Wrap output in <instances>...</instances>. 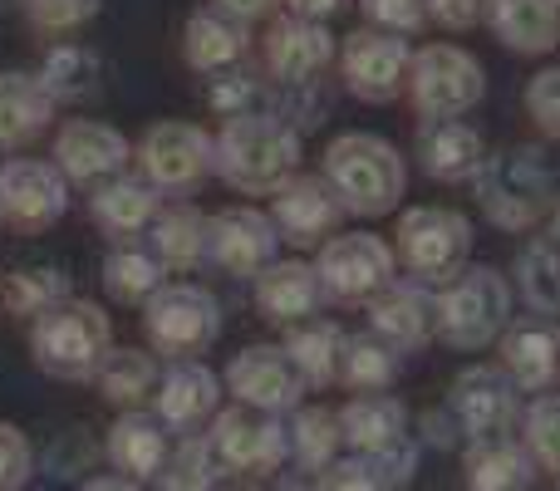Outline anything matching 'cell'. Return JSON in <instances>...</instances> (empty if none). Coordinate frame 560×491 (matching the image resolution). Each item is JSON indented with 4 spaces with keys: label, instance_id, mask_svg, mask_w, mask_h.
<instances>
[{
    "label": "cell",
    "instance_id": "obj_40",
    "mask_svg": "<svg viewBox=\"0 0 560 491\" xmlns=\"http://www.w3.org/2000/svg\"><path fill=\"white\" fill-rule=\"evenodd\" d=\"M98 55L89 45H79V39H65V45H55L45 55V65H39V79H45L49 98L55 104H74V98H89L98 89Z\"/></svg>",
    "mask_w": 560,
    "mask_h": 491
},
{
    "label": "cell",
    "instance_id": "obj_45",
    "mask_svg": "<svg viewBox=\"0 0 560 491\" xmlns=\"http://www.w3.org/2000/svg\"><path fill=\"white\" fill-rule=\"evenodd\" d=\"M315 491H398V487H394V477L378 467V457L349 453V457H339L329 472L315 477Z\"/></svg>",
    "mask_w": 560,
    "mask_h": 491
},
{
    "label": "cell",
    "instance_id": "obj_1",
    "mask_svg": "<svg viewBox=\"0 0 560 491\" xmlns=\"http://www.w3.org/2000/svg\"><path fill=\"white\" fill-rule=\"evenodd\" d=\"M472 197L482 207V217L497 232L512 236H532L546 222L551 202L560 197V177L556 163L541 143H506V148H487L482 167L472 173Z\"/></svg>",
    "mask_w": 560,
    "mask_h": 491
},
{
    "label": "cell",
    "instance_id": "obj_16",
    "mask_svg": "<svg viewBox=\"0 0 560 491\" xmlns=\"http://www.w3.org/2000/svg\"><path fill=\"white\" fill-rule=\"evenodd\" d=\"M261 59H266V74L280 89H310L339 59V39L329 35V25H315V20L276 15L266 25Z\"/></svg>",
    "mask_w": 560,
    "mask_h": 491
},
{
    "label": "cell",
    "instance_id": "obj_35",
    "mask_svg": "<svg viewBox=\"0 0 560 491\" xmlns=\"http://www.w3.org/2000/svg\"><path fill=\"white\" fill-rule=\"evenodd\" d=\"M404 374V354L394 344L374 335V329H359V335H345V349H339V384L349 394H388Z\"/></svg>",
    "mask_w": 560,
    "mask_h": 491
},
{
    "label": "cell",
    "instance_id": "obj_2",
    "mask_svg": "<svg viewBox=\"0 0 560 491\" xmlns=\"http://www.w3.org/2000/svg\"><path fill=\"white\" fill-rule=\"evenodd\" d=\"M319 177L345 202V217H364V222L398 212L408 197V157L388 138L364 133V128L329 138L325 157H319Z\"/></svg>",
    "mask_w": 560,
    "mask_h": 491
},
{
    "label": "cell",
    "instance_id": "obj_37",
    "mask_svg": "<svg viewBox=\"0 0 560 491\" xmlns=\"http://www.w3.org/2000/svg\"><path fill=\"white\" fill-rule=\"evenodd\" d=\"M167 285V266L148 246L124 242L104 256V290L118 305H148Z\"/></svg>",
    "mask_w": 560,
    "mask_h": 491
},
{
    "label": "cell",
    "instance_id": "obj_56",
    "mask_svg": "<svg viewBox=\"0 0 560 491\" xmlns=\"http://www.w3.org/2000/svg\"><path fill=\"white\" fill-rule=\"evenodd\" d=\"M0 153H5V148H0Z\"/></svg>",
    "mask_w": 560,
    "mask_h": 491
},
{
    "label": "cell",
    "instance_id": "obj_11",
    "mask_svg": "<svg viewBox=\"0 0 560 491\" xmlns=\"http://www.w3.org/2000/svg\"><path fill=\"white\" fill-rule=\"evenodd\" d=\"M315 270L325 300L335 305H369L384 285L398 280V256L394 242H384L378 232H339L315 250Z\"/></svg>",
    "mask_w": 560,
    "mask_h": 491
},
{
    "label": "cell",
    "instance_id": "obj_43",
    "mask_svg": "<svg viewBox=\"0 0 560 491\" xmlns=\"http://www.w3.org/2000/svg\"><path fill=\"white\" fill-rule=\"evenodd\" d=\"M207 104L222 118H242V114H266L271 108V89L252 74V69H226V74H212L207 84Z\"/></svg>",
    "mask_w": 560,
    "mask_h": 491
},
{
    "label": "cell",
    "instance_id": "obj_21",
    "mask_svg": "<svg viewBox=\"0 0 560 491\" xmlns=\"http://www.w3.org/2000/svg\"><path fill=\"white\" fill-rule=\"evenodd\" d=\"M364 315H369V329H374L384 344H394L404 359L438 339L433 285H418V280H408V276H398L394 285L378 290L364 305Z\"/></svg>",
    "mask_w": 560,
    "mask_h": 491
},
{
    "label": "cell",
    "instance_id": "obj_25",
    "mask_svg": "<svg viewBox=\"0 0 560 491\" xmlns=\"http://www.w3.org/2000/svg\"><path fill=\"white\" fill-rule=\"evenodd\" d=\"M158 212H163V192L143 173H118L108 183H98L94 197H89V217L104 236H114V246L143 236Z\"/></svg>",
    "mask_w": 560,
    "mask_h": 491
},
{
    "label": "cell",
    "instance_id": "obj_19",
    "mask_svg": "<svg viewBox=\"0 0 560 491\" xmlns=\"http://www.w3.org/2000/svg\"><path fill=\"white\" fill-rule=\"evenodd\" d=\"M271 222L276 236L300 250L325 246L329 236H339V222H345V202L335 197V187L319 173H295L285 187L271 197Z\"/></svg>",
    "mask_w": 560,
    "mask_h": 491
},
{
    "label": "cell",
    "instance_id": "obj_53",
    "mask_svg": "<svg viewBox=\"0 0 560 491\" xmlns=\"http://www.w3.org/2000/svg\"><path fill=\"white\" fill-rule=\"evenodd\" d=\"M84 491H143V487L114 472V477H94V482H84Z\"/></svg>",
    "mask_w": 560,
    "mask_h": 491
},
{
    "label": "cell",
    "instance_id": "obj_38",
    "mask_svg": "<svg viewBox=\"0 0 560 491\" xmlns=\"http://www.w3.org/2000/svg\"><path fill=\"white\" fill-rule=\"evenodd\" d=\"M290 433V457L305 477H319L339 463V447H345V433H339V413L335 408H295L285 423Z\"/></svg>",
    "mask_w": 560,
    "mask_h": 491
},
{
    "label": "cell",
    "instance_id": "obj_48",
    "mask_svg": "<svg viewBox=\"0 0 560 491\" xmlns=\"http://www.w3.org/2000/svg\"><path fill=\"white\" fill-rule=\"evenodd\" d=\"M364 20L374 30H388V35H418L428 25V5L423 0H359Z\"/></svg>",
    "mask_w": 560,
    "mask_h": 491
},
{
    "label": "cell",
    "instance_id": "obj_18",
    "mask_svg": "<svg viewBox=\"0 0 560 491\" xmlns=\"http://www.w3.org/2000/svg\"><path fill=\"white\" fill-rule=\"evenodd\" d=\"M133 163V143L104 118H69L55 133V167L65 183H79L94 192L98 183L128 173Z\"/></svg>",
    "mask_w": 560,
    "mask_h": 491
},
{
    "label": "cell",
    "instance_id": "obj_47",
    "mask_svg": "<svg viewBox=\"0 0 560 491\" xmlns=\"http://www.w3.org/2000/svg\"><path fill=\"white\" fill-rule=\"evenodd\" d=\"M35 477V447L15 423L0 418V491H25Z\"/></svg>",
    "mask_w": 560,
    "mask_h": 491
},
{
    "label": "cell",
    "instance_id": "obj_54",
    "mask_svg": "<svg viewBox=\"0 0 560 491\" xmlns=\"http://www.w3.org/2000/svg\"><path fill=\"white\" fill-rule=\"evenodd\" d=\"M226 491H261V487H226Z\"/></svg>",
    "mask_w": 560,
    "mask_h": 491
},
{
    "label": "cell",
    "instance_id": "obj_34",
    "mask_svg": "<svg viewBox=\"0 0 560 491\" xmlns=\"http://www.w3.org/2000/svg\"><path fill=\"white\" fill-rule=\"evenodd\" d=\"M148 250L167 270H197L207 260V217L192 202H173L148 226Z\"/></svg>",
    "mask_w": 560,
    "mask_h": 491
},
{
    "label": "cell",
    "instance_id": "obj_29",
    "mask_svg": "<svg viewBox=\"0 0 560 491\" xmlns=\"http://www.w3.org/2000/svg\"><path fill=\"white\" fill-rule=\"evenodd\" d=\"M339 433L345 447H354L359 457H384L388 447L408 443V404L394 394H354L339 408Z\"/></svg>",
    "mask_w": 560,
    "mask_h": 491
},
{
    "label": "cell",
    "instance_id": "obj_52",
    "mask_svg": "<svg viewBox=\"0 0 560 491\" xmlns=\"http://www.w3.org/2000/svg\"><path fill=\"white\" fill-rule=\"evenodd\" d=\"M536 232H541V242H551V246L560 250V197L551 202V212H546V222L536 226Z\"/></svg>",
    "mask_w": 560,
    "mask_h": 491
},
{
    "label": "cell",
    "instance_id": "obj_12",
    "mask_svg": "<svg viewBox=\"0 0 560 491\" xmlns=\"http://www.w3.org/2000/svg\"><path fill=\"white\" fill-rule=\"evenodd\" d=\"M207 443H212L222 472L242 477H276L290 457V433L276 413L246 404H226L222 413L207 423Z\"/></svg>",
    "mask_w": 560,
    "mask_h": 491
},
{
    "label": "cell",
    "instance_id": "obj_30",
    "mask_svg": "<svg viewBox=\"0 0 560 491\" xmlns=\"http://www.w3.org/2000/svg\"><path fill=\"white\" fill-rule=\"evenodd\" d=\"M55 118V98H49L45 79L25 74V69H5L0 74V148H25Z\"/></svg>",
    "mask_w": 560,
    "mask_h": 491
},
{
    "label": "cell",
    "instance_id": "obj_24",
    "mask_svg": "<svg viewBox=\"0 0 560 491\" xmlns=\"http://www.w3.org/2000/svg\"><path fill=\"white\" fill-rule=\"evenodd\" d=\"M413 157L433 183H472L487 157V138L467 118H433V124H418Z\"/></svg>",
    "mask_w": 560,
    "mask_h": 491
},
{
    "label": "cell",
    "instance_id": "obj_3",
    "mask_svg": "<svg viewBox=\"0 0 560 491\" xmlns=\"http://www.w3.org/2000/svg\"><path fill=\"white\" fill-rule=\"evenodd\" d=\"M217 177L242 197H276L290 177L300 173V133L266 114L222 118L217 128Z\"/></svg>",
    "mask_w": 560,
    "mask_h": 491
},
{
    "label": "cell",
    "instance_id": "obj_17",
    "mask_svg": "<svg viewBox=\"0 0 560 491\" xmlns=\"http://www.w3.org/2000/svg\"><path fill=\"white\" fill-rule=\"evenodd\" d=\"M226 394L246 408H261V413H295L300 398H305V378L290 364V354L280 344H246L242 354L226 364L222 374Z\"/></svg>",
    "mask_w": 560,
    "mask_h": 491
},
{
    "label": "cell",
    "instance_id": "obj_9",
    "mask_svg": "<svg viewBox=\"0 0 560 491\" xmlns=\"http://www.w3.org/2000/svg\"><path fill=\"white\" fill-rule=\"evenodd\" d=\"M133 157L158 192H192L217 173V138L187 118H158L138 138Z\"/></svg>",
    "mask_w": 560,
    "mask_h": 491
},
{
    "label": "cell",
    "instance_id": "obj_5",
    "mask_svg": "<svg viewBox=\"0 0 560 491\" xmlns=\"http://www.w3.org/2000/svg\"><path fill=\"white\" fill-rule=\"evenodd\" d=\"M108 349H114V325H108L104 305H94V300L69 295L39 319H30V354L49 378L84 384V378L98 374Z\"/></svg>",
    "mask_w": 560,
    "mask_h": 491
},
{
    "label": "cell",
    "instance_id": "obj_22",
    "mask_svg": "<svg viewBox=\"0 0 560 491\" xmlns=\"http://www.w3.org/2000/svg\"><path fill=\"white\" fill-rule=\"evenodd\" d=\"M222 374L202 364V359H173L158 378L153 394V413L163 418L173 433H202L217 413H222Z\"/></svg>",
    "mask_w": 560,
    "mask_h": 491
},
{
    "label": "cell",
    "instance_id": "obj_42",
    "mask_svg": "<svg viewBox=\"0 0 560 491\" xmlns=\"http://www.w3.org/2000/svg\"><path fill=\"white\" fill-rule=\"evenodd\" d=\"M516 437H522V447L532 453L536 472L560 477V394H536V398H526Z\"/></svg>",
    "mask_w": 560,
    "mask_h": 491
},
{
    "label": "cell",
    "instance_id": "obj_31",
    "mask_svg": "<svg viewBox=\"0 0 560 491\" xmlns=\"http://www.w3.org/2000/svg\"><path fill=\"white\" fill-rule=\"evenodd\" d=\"M467 491H532L536 463L522 447V437H487L463 447Z\"/></svg>",
    "mask_w": 560,
    "mask_h": 491
},
{
    "label": "cell",
    "instance_id": "obj_55",
    "mask_svg": "<svg viewBox=\"0 0 560 491\" xmlns=\"http://www.w3.org/2000/svg\"><path fill=\"white\" fill-rule=\"evenodd\" d=\"M556 491H560V477H556Z\"/></svg>",
    "mask_w": 560,
    "mask_h": 491
},
{
    "label": "cell",
    "instance_id": "obj_44",
    "mask_svg": "<svg viewBox=\"0 0 560 491\" xmlns=\"http://www.w3.org/2000/svg\"><path fill=\"white\" fill-rule=\"evenodd\" d=\"M522 104H526V118L536 124V133L560 143V65H546L541 74L526 79Z\"/></svg>",
    "mask_w": 560,
    "mask_h": 491
},
{
    "label": "cell",
    "instance_id": "obj_51",
    "mask_svg": "<svg viewBox=\"0 0 560 491\" xmlns=\"http://www.w3.org/2000/svg\"><path fill=\"white\" fill-rule=\"evenodd\" d=\"M285 5V15H300V20H315V25H325L329 15H339V10L349 5V0H280Z\"/></svg>",
    "mask_w": 560,
    "mask_h": 491
},
{
    "label": "cell",
    "instance_id": "obj_15",
    "mask_svg": "<svg viewBox=\"0 0 560 491\" xmlns=\"http://www.w3.org/2000/svg\"><path fill=\"white\" fill-rule=\"evenodd\" d=\"M207 260L222 276L256 280L266 266L280 260V236L271 212L261 207H222L217 217H207Z\"/></svg>",
    "mask_w": 560,
    "mask_h": 491
},
{
    "label": "cell",
    "instance_id": "obj_27",
    "mask_svg": "<svg viewBox=\"0 0 560 491\" xmlns=\"http://www.w3.org/2000/svg\"><path fill=\"white\" fill-rule=\"evenodd\" d=\"M482 25L502 49L541 59L560 45V0H487Z\"/></svg>",
    "mask_w": 560,
    "mask_h": 491
},
{
    "label": "cell",
    "instance_id": "obj_14",
    "mask_svg": "<svg viewBox=\"0 0 560 491\" xmlns=\"http://www.w3.org/2000/svg\"><path fill=\"white\" fill-rule=\"evenodd\" d=\"M69 212V183L55 163L5 157L0 163V226L15 236H39Z\"/></svg>",
    "mask_w": 560,
    "mask_h": 491
},
{
    "label": "cell",
    "instance_id": "obj_10",
    "mask_svg": "<svg viewBox=\"0 0 560 491\" xmlns=\"http://www.w3.org/2000/svg\"><path fill=\"white\" fill-rule=\"evenodd\" d=\"M443 408L463 433V443H487V437H516L526 394L502 374V364H467L447 384Z\"/></svg>",
    "mask_w": 560,
    "mask_h": 491
},
{
    "label": "cell",
    "instance_id": "obj_26",
    "mask_svg": "<svg viewBox=\"0 0 560 491\" xmlns=\"http://www.w3.org/2000/svg\"><path fill=\"white\" fill-rule=\"evenodd\" d=\"M252 295L261 319H271L280 329L319 315V305H325V285H319L315 260H276V266H266L252 280Z\"/></svg>",
    "mask_w": 560,
    "mask_h": 491
},
{
    "label": "cell",
    "instance_id": "obj_50",
    "mask_svg": "<svg viewBox=\"0 0 560 491\" xmlns=\"http://www.w3.org/2000/svg\"><path fill=\"white\" fill-rule=\"evenodd\" d=\"M212 5H217V10H226L232 20H242V25H256V20L276 15L280 0H212Z\"/></svg>",
    "mask_w": 560,
    "mask_h": 491
},
{
    "label": "cell",
    "instance_id": "obj_41",
    "mask_svg": "<svg viewBox=\"0 0 560 491\" xmlns=\"http://www.w3.org/2000/svg\"><path fill=\"white\" fill-rule=\"evenodd\" d=\"M217 477H222V463H217L207 433H187L173 443V457L158 472V491H212Z\"/></svg>",
    "mask_w": 560,
    "mask_h": 491
},
{
    "label": "cell",
    "instance_id": "obj_33",
    "mask_svg": "<svg viewBox=\"0 0 560 491\" xmlns=\"http://www.w3.org/2000/svg\"><path fill=\"white\" fill-rule=\"evenodd\" d=\"M280 349H285L290 364L300 369L305 388H329V384H339V349H345V329H339V319H329V315L300 319V325L285 329Z\"/></svg>",
    "mask_w": 560,
    "mask_h": 491
},
{
    "label": "cell",
    "instance_id": "obj_46",
    "mask_svg": "<svg viewBox=\"0 0 560 491\" xmlns=\"http://www.w3.org/2000/svg\"><path fill=\"white\" fill-rule=\"evenodd\" d=\"M98 15V0H25V20L39 35H74Z\"/></svg>",
    "mask_w": 560,
    "mask_h": 491
},
{
    "label": "cell",
    "instance_id": "obj_4",
    "mask_svg": "<svg viewBox=\"0 0 560 491\" xmlns=\"http://www.w3.org/2000/svg\"><path fill=\"white\" fill-rule=\"evenodd\" d=\"M433 309H438V344H447L453 354H482L516 319V290L497 266L467 260L453 280H443L433 290Z\"/></svg>",
    "mask_w": 560,
    "mask_h": 491
},
{
    "label": "cell",
    "instance_id": "obj_6",
    "mask_svg": "<svg viewBox=\"0 0 560 491\" xmlns=\"http://www.w3.org/2000/svg\"><path fill=\"white\" fill-rule=\"evenodd\" d=\"M472 217L457 212V207H408L394 226V256L398 270H408V280L418 285H443L472 256Z\"/></svg>",
    "mask_w": 560,
    "mask_h": 491
},
{
    "label": "cell",
    "instance_id": "obj_28",
    "mask_svg": "<svg viewBox=\"0 0 560 491\" xmlns=\"http://www.w3.org/2000/svg\"><path fill=\"white\" fill-rule=\"evenodd\" d=\"M252 55V25H242V20H232L226 10L217 5H202L187 15L183 25V59L187 69H197V74H226V69H236L242 59Z\"/></svg>",
    "mask_w": 560,
    "mask_h": 491
},
{
    "label": "cell",
    "instance_id": "obj_8",
    "mask_svg": "<svg viewBox=\"0 0 560 491\" xmlns=\"http://www.w3.org/2000/svg\"><path fill=\"white\" fill-rule=\"evenodd\" d=\"M143 335L153 354H167V364L173 359H197L222 335V305H217V295L207 285L167 280L143 305Z\"/></svg>",
    "mask_w": 560,
    "mask_h": 491
},
{
    "label": "cell",
    "instance_id": "obj_49",
    "mask_svg": "<svg viewBox=\"0 0 560 491\" xmlns=\"http://www.w3.org/2000/svg\"><path fill=\"white\" fill-rule=\"evenodd\" d=\"M428 5V25L447 30V35H467L472 25H482L487 0H423Z\"/></svg>",
    "mask_w": 560,
    "mask_h": 491
},
{
    "label": "cell",
    "instance_id": "obj_39",
    "mask_svg": "<svg viewBox=\"0 0 560 491\" xmlns=\"http://www.w3.org/2000/svg\"><path fill=\"white\" fill-rule=\"evenodd\" d=\"M69 276L59 266H20L0 276V305L20 319H39L45 309H55L59 300H69Z\"/></svg>",
    "mask_w": 560,
    "mask_h": 491
},
{
    "label": "cell",
    "instance_id": "obj_36",
    "mask_svg": "<svg viewBox=\"0 0 560 491\" xmlns=\"http://www.w3.org/2000/svg\"><path fill=\"white\" fill-rule=\"evenodd\" d=\"M512 290L526 300V309L560 325V250L541 236H526L512 260Z\"/></svg>",
    "mask_w": 560,
    "mask_h": 491
},
{
    "label": "cell",
    "instance_id": "obj_20",
    "mask_svg": "<svg viewBox=\"0 0 560 491\" xmlns=\"http://www.w3.org/2000/svg\"><path fill=\"white\" fill-rule=\"evenodd\" d=\"M497 364L522 394H551L560 378V325L541 315H516L497 339Z\"/></svg>",
    "mask_w": 560,
    "mask_h": 491
},
{
    "label": "cell",
    "instance_id": "obj_7",
    "mask_svg": "<svg viewBox=\"0 0 560 491\" xmlns=\"http://www.w3.org/2000/svg\"><path fill=\"white\" fill-rule=\"evenodd\" d=\"M404 94L423 124H433V118H463L487 98V69L472 49L453 45V39H433V45L413 49Z\"/></svg>",
    "mask_w": 560,
    "mask_h": 491
},
{
    "label": "cell",
    "instance_id": "obj_13",
    "mask_svg": "<svg viewBox=\"0 0 560 491\" xmlns=\"http://www.w3.org/2000/svg\"><path fill=\"white\" fill-rule=\"evenodd\" d=\"M339 79L359 104H394L408 89V65H413V45L404 35L359 25L354 35L339 39Z\"/></svg>",
    "mask_w": 560,
    "mask_h": 491
},
{
    "label": "cell",
    "instance_id": "obj_23",
    "mask_svg": "<svg viewBox=\"0 0 560 491\" xmlns=\"http://www.w3.org/2000/svg\"><path fill=\"white\" fill-rule=\"evenodd\" d=\"M104 453H108V463H114V472L128 477V482H138V487L158 482V472H163L167 457H173V428L158 413H148V408L118 413L114 428H108Z\"/></svg>",
    "mask_w": 560,
    "mask_h": 491
},
{
    "label": "cell",
    "instance_id": "obj_32",
    "mask_svg": "<svg viewBox=\"0 0 560 491\" xmlns=\"http://www.w3.org/2000/svg\"><path fill=\"white\" fill-rule=\"evenodd\" d=\"M158 378H163V364H158L153 349H133V344L118 349L114 344L104 354V364H98L94 384H98V394L118 408V413H133V408L153 404Z\"/></svg>",
    "mask_w": 560,
    "mask_h": 491
}]
</instances>
